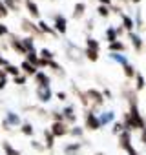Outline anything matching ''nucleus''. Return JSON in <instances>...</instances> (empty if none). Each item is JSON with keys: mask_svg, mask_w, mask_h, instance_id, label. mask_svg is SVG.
I'll list each match as a JSON object with an SVG mask.
<instances>
[{"mask_svg": "<svg viewBox=\"0 0 146 155\" xmlns=\"http://www.w3.org/2000/svg\"><path fill=\"white\" fill-rule=\"evenodd\" d=\"M9 15V9L4 6V2H2V0H0V18H6Z\"/></svg>", "mask_w": 146, "mask_h": 155, "instance_id": "de8ad7c7", "label": "nucleus"}, {"mask_svg": "<svg viewBox=\"0 0 146 155\" xmlns=\"http://www.w3.org/2000/svg\"><path fill=\"white\" fill-rule=\"evenodd\" d=\"M104 38H106V42H108V44H111V42H115V40H119V35H117V29H115L113 26H108V28L104 29Z\"/></svg>", "mask_w": 146, "mask_h": 155, "instance_id": "412c9836", "label": "nucleus"}, {"mask_svg": "<svg viewBox=\"0 0 146 155\" xmlns=\"http://www.w3.org/2000/svg\"><path fill=\"white\" fill-rule=\"evenodd\" d=\"M31 148H33L35 151H38V153L46 151V146H44V144H40V142H38V140H35V139L31 140Z\"/></svg>", "mask_w": 146, "mask_h": 155, "instance_id": "a18cd8bd", "label": "nucleus"}, {"mask_svg": "<svg viewBox=\"0 0 146 155\" xmlns=\"http://www.w3.org/2000/svg\"><path fill=\"white\" fill-rule=\"evenodd\" d=\"M9 28L6 26V24H2V22H0V38H4V37H9Z\"/></svg>", "mask_w": 146, "mask_h": 155, "instance_id": "49530a36", "label": "nucleus"}, {"mask_svg": "<svg viewBox=\"0 0 146 155\" xmlns=\"http://www.w3.org/2000/svg\"><path fill=\"white\" fill-rule=\"evenodd\" d=\"M38 29L42 31V35H49V37H53V38L58 37V33L53 29V26H48L46 20H38Z\"/></svg>", "mask_w": 146, "mask_h": 155, "instance_id": "6ab92c4d", "label": "nucleus"}, {"mask_svg": "<svg viewBox=\"0 0 146 155\" xmlns=\"http://www.w3.org/2000/svg\"><path fill=\"white\" fill-rule=\"evenodd\" d=\"M93 155H106V153H104V151H95Z\"/></svg>", "mask_w": 146, "mask_h": 155, "instance_id": "e2e57ef3", "label": "nucleus"}, {"mask_svg": "<svg viewBox=\"0 0 146 155\" xmlns=\"http://www.w3.org/2000/svg\"><path fill=\"white\" fill-rule=\"evenodd\" d=\"M133 81H135V86H133V88H135V91H137V93H139V91H142V90L146 88V79H144V75H142L141 71H137V73H135V79H133Z\"/></svg>", "mask_w": 146, "mask_h": 155, "instance_id": "5701e85b", "label": "nucleus"}, {"mask_svg": "<svg viewBox=\"0 0 146 155\" xmlns=\"http://www.w3.org/2000/svg\"><path fill=\"white\" fill-rule=\"evenodd\" d=\"M128 38L131 40V48L135 49V53H142V49H144V40H142V37H141L137 31H131V33H128Z\"/></svg>", "mask_w": 146, "mask_h": 155, "instance_id": "9d476101", "label": "nucleus"}, {"mask_svg": "<svg viewBox=\"0 0 146 155\" xmlns=\"http://www.w3.org/2000/svg\"><path fill=\"white\" fill-rule=\"evenodd\" d=\"M110 9H111V13H115V15H121V13H122V9H121V6H111Z\"/></svg>", "mask_w": 146, "mask_h": 155, "instance_id": "6e6d98bb", "label": "nucleus"}, {"mask_svg": "<svg viewBox=\"0 0 146 155\" xmlns=\"http://www.w3.org/2000/svg\"><path fill=\"white\" fill-rule=\"evenodd\" d=\"M35 40H37V38H33V37H29V35L22 38V44H24V48H26L28 53H29V51H35Z\"/></svg>", "mask_w": 146, "mask_h": 155, "instance_id": "f704fd0d", "label": "nucleus"}, {"mask_svg": "<svg viewBox=\"0 0 146 155\" xmlns=\"http://www.w3.org/2000/svg\"><path fill=\"white\" fill-rule=\"evenodd\" d=\"M62 115H64V122L71 128L77 124V113H75V106L73 104H68L62 108Z\"/></svg>", "mask_w": 146, "mask_h": 155, "instance_id": "1a4fd4ad", "label": "nucleus"}, {"mask_svg": "<svg viewBox=\"0 0 146 155\" xmlns=\"http://www.w3.org/2000/svg\"><path fill=\"white\" fill-rule=\"evenodd\" d=\"M130 2H133V4H141L142 0H130Z\"/></svg>", "mask_w": 146, "mask_h": 155, "instance_id": "680f3d73", "label": "nucleus"}, {"mask_svg": "<svg viewBox=\"0 0 146 155\" xmlns=\"http://www.w3.org/2000/svg\"><path fill=\"white\" fill-rule=\"evenodd\" d=\"M101 128H102V126H101L99 115L95 113L93 108H88V110L84 111V130H88V131H97V130H101Z\"/></svg>", "mask_w": 146, "mask_h": 155, "instance_id": "f257e3e1", "label": "nucleus"}, {"mask_svg": "<svg viewBox=\"0 0 146 155\" xmlns=\"http://www.w3.org/2000/svg\"><path fill=\"white\" fill-rule=\"evenodd\" d=\"M4 120L11 126V128H20V124H22V119H20V115L18 113H15V111H6V115H4Z\"/></svg>", "mask_w": 146, "mask_h": 155, "instance_id": "ddd939ff", "label": "nucleus"}, {"mask_svg": "<svg viewBox=\"0 0 146 155\" xmlns=\"http://www.w3.org/2000/svg\"><path fill=\"white\" fill-rule=\"evenodd\" d=\"M53 29L58 33V35H66L68 33V18L62 15V13H57L53 17Z\"/></svg>", "mask_w": 146, "mask_h": 155, "instance_id": "0eeeda50", "label": "nucleus"}, {"mask_svg": "<svg viewBox=\"0 0 146 155\" xmlns=\"http://www.w3.org/2000/svg\"><path fill=\"white\" fill-rule=\"evenodd\" d=\"M4 69H6L8 77H13V79H15V77H18V75L22 73V71H20V66H15V64H9V66H6Z\"/></svg>", "mask_w": 146, "mask_h": 155, "instance_id": "72a5a7b5", "label": "nucleus"}, {"mask_svg": "<svg viewBox=\"0 0 146 155\" xmlns=\"http://www.w3.org/2000/svg\"><path fill=\"white\" fill-rule=\"evenodd\" d=\"M115 29H117V35H119V37H122V35L126 33V29H124L122 26H119V28H115Z\"/></svg>", "mask_w": 146, "mask_h": 155, "instance_id": "13d9d810", "label": "nucleus"}, {"mask_svg": "<svg viewBox=\"0 0 146 155\" xmlns=\"http://www.w3.org/2000/svg\"><path fill=\"white\" fill-rule=\"evenodd\" d=\"M141 142L144 144V150H146V128L141 130Z\"/></svg>", "mask_w": 146, "mask_h": 155, "instance_id": "864d4df0", "label": "nucleus"}, {"mask_svg": "<svg viewBox=\"0 0 146 155\" xmlns=\"http://www.w3.org/2000/svg\"><path fill=\"white\" fill-rule=\"evenodd\" d=\"M38 57H40V58H46V60H55V53H53L51 49H48V48H42V49L38 51Z\"/></svg>", "mask_w": 146, "mask_h": 155, "instance_id": "58836bf2", "label": "nucleus"}, {"mask_svg": "<svg viewBox=\"0 0 146 155\" xmlns=\"http://www.w3.org/2000/svg\"><path fill=\"white\" fill-rule=\"evenodd\" d=\"M93 28H95L93 18H88V20H86V31H93Z\"/></svg>", "mask_w": 146, "mask_h": 155, "instance_id": "3c124183", "label": "nucleus"}, {"mask_svg": "<svg viewBox=\"0 0 146 155\" xmlns=\"http://www.w3.org/2000/svg\"><path fill=\"white\" fill-rule=\"evenodd\" d=\"M55 97H57V99H58L60 102L68 101V93H66V91H57V93H55Z\"/></svg>", "mask_w": 146, "mask_h": 155, "instance_id": "09e8293b", "label": "nucleus"}, {"mask_svg": "<svg viewBox=\"0 0 146 155\" xmlns=\"http://www.w3.org/2000/svg\"><path fill=\"white\" fill-rule=\"evenodd\" d=\"M119 17H121V22H122L121 26H122V28L126 29V33H131V31L135 29V22H133V18H131L130 15H126L124 11H122V13H121Z\"/></svg>", "mask_w": 146, "mask_h": 155, "instance_id": "f3484780", "label": "nucleus"}, {"mask_svg": "<svg viewBox=\"0 0 146 155\" xmlns=\"http://www.w3.org/2000/svg\"><path fill=\"white\" fill-rule=\"evenodd\" d=\"M84 57L90 62H97L99 60V51H95V49H84Z\"/></svg>", "mask_w": 146, "mask_h": 155, "instance_id": "ea45409f", "label": "nucleus"}, {"mask_svg": "<svg viewBox=\"0 0 146 155\" xmlns=\"http://www.w3.org/2000/svg\"><path fill=\"white\" fill-rule=\"evenodd\" d=\"M99 4H101V6H108V8H111V6H113V0H99Z\"/></svg>", "mask_w": 146, "mask_h": 155, "instance_id": "5fc2aeb1", "label": "nucleus"}, {"mask_svg": "<svg viewBox=\"0 0 146 155\" xmlns=\"http://www.w3.org/2000/svg\"><path fill=\"white\" fill-rule=\"evenodd\" d=\"M8 44H9V48H11L15 53L26 57L28 51H26V48H24V44H22V38H20L17 33H9V37H8Z\"/></svg>", "mask_w": 146, "mask_h": 155, "instance_id": "423d86ee", "label": "nucleus"}, {"mask_svg": "<svg viewBox=\"0 0 146 155\" xmlns=\"http://www.w3.org/2000/svg\"><path fill=\"white\" fill-rule=\"evenodd\" d=\"M9 64H11V62L2 55V51H0V68H6V66H9Z\"/></svg>", "mask_w": 146, "mask_h": 155, "instance_id": "8fccbe9b", "label": "nucleus"}, {"mask_svg": "<svg viewBox=\"0 0 146 155\" xmlns=\"http://www.w3.org/2000/svg\"><path fill=\"white\" fill-rule=\"evenodd\" d=\"M48 68H49V69H53V71H55L57 75H62V77L66 75L64 68H62V66H60V64H58L57 60H49V62H48Z\"/></svg>", "mask_w": 146, "mask_h": 155, "instance_id": "e433bc0d", "label": "nucleus"}, {"mask_svg": "<svg viewBox=\"0 0 146 155\" xmlns=\"http://www.w3.org/2000/svg\"><path fill=\"white\" fill-rule=\"evenodd\" d=\"M4 2V6L9 9V13L13 11V13H18L20 11V0H2Z\"/></svg>", "mask_w": 146, "mask_h": 155, "instance_id": "c85d7f7f", "label": "nucleus"}, {"mask_svg": "<svg viewBox=\"0 0 146 155\" xmlns=\"http://www.w3.org/2000/svg\"><path fill=\"white\" fill-rule=\"evenodd\" d=\"M110 58H111L113 62L121 64V66H126V64H128V58H126V55H122V53H110Z\"/></svg>", "mask_w": 146, "mask_h": 155, "instance_id": "c9c22d12", "label": "nucleus"}, {"mask_svg": "<svg viewBox=\"0 0 146 155\" xmlns=\"http://www.w3.org/2000/svg\"><path fill=\"white\" fill-rule=\"evenodd\" d=\"M119 148H121L122 151H128L130 148H133V144H131V131L124 130V131L119 135Z\"/></svg>", "mask_w": 146, "mask_h": 155, "instance_id": "9b49d317", "label": "nucleus"}, {"mask_svg": "<svg viewBox=\"0 0 146 155\" xmlns=\"http://www.w3.org/2000/svg\"><path fill=\"white\" fill-rule=\"evenodd\" d=\"M128 111H130V115H131V120H133V124H135V130H139V131L144 130V128H146V120H144V117H142L141 111H139V104L130 106Z\"/></svg>", "mask_w": 146, "mask_h": 155, "instance_id": "39448f33", "label": "nucleus"}, {"mask_svg": "<svg viewBox=\"0 0 146 155\" xmlns=\"http://www.w3.org/2000/svg\"><path fill=\"white\" fill-rule=\"evenodd\" d=\"M119 2H121V4H124V2H126V4H128V2H130V0H119Z\"/></svg>", "mask_w": 146, "mask_h": 155, "instance_id": "0e129e2a", "label": "nucleus"}, {"mask_svg": "<svg viewBox=\"0 0 146 155\" xmlns=\"http://www.w3.org/2000/svg\"><path fill=\"white\" fill-rule=\"evenodd\" d=\"M20 71H22V75H26V77H35L37 71H38V68L33 66V64H29L28 60H22V62H20Z\"/></svg>", "mask_w": 146, "mask_h": 155, "instance_id": "a211bd4d", "label": "nucleus"}, {"mask_svg": "<svg viewBox=\"0 0 146 155\" xmlns=\"http://www.w3.org/2000/svg\"><path fill=\"white\" fill-rule=\"evenodd\" d=\"M122 73H124V77H126V79L128 81H131V79H135V73H137V69L128 62L126 66H122Z\"/></svg>", "mask_w": 146, "mask_h": 155, "instance_id": "7c9ffc66", "label": "nucleus"}, {"mask_svg": "<svg viewBox=\"0 0 146 155\" xmlns=\"http://www.w3.org/2000/svg\"><path fill=\"white\" fill-rule=\"evenodd\" d=\"M49 117L53 119V122H64V115H62V111H58V110H53V111L49 113Z\"/></svg>", "mask_w": 146, "mask_h": 155, "instance_id": "37998d69", "label": "nucleus"}, {"mask_svg": "<svg viewBox=\"0 0 146 155\" xmlns=\"http://www.w3.org/2000/svg\"><path fill=\"white\" fill-rule=\"evenodd\" d=\"M26 82H28V77H26V75H22V73L13 79V84H17V86H26Z\"/></svg>", "mask_w": 146, "mask_h": 155, "instance_id": "c03bdc74", "label": "nucleus"}, {"mask_svg": "<svg viewBox=\"0 0 146 155\" xmlns=\"http://www.w3.org/2000/svg\"><path fill=\"white\" fill-rule=\"evenodd\" d=\"M97 15L102 17V18H108V17L111 15V9H110L108 6H101V4H99V8H97Z\"/></svg>", "mask_w": 146, "mask_h": 155, "instance_id": "a19ab883", "label": "nucleus"}, {"mask_svg": "<svg viewBox=\"0 0 146 155\" xmlns=\"http://www.w3.org/2000/svg\"><path fill=\"white\" fill-rule=\"evenodd\" d=\"M0 81H8V73L4 68H0Z\"/></svg>", "mask_w": 146, "mask_h": 155, "instance_id": "4d7b16f0", "label": "nucleus"}, {"mask_svg": "<svg viewBox=\"0 0 146 155\" xmlns=\"http://www.w3.org/2000/svg\"><path fill=\"white\" fill-rule=\"evenodd\" d=\"M126 153H128V155H139V151H137L135 148H130V150H128Z\"/></svg>", "mask_w": 146, "mask_h": 155, "instance_id": "bf43d9fd", "label": "nucleus"}, {"mask_svg": "<svg viewBox=\"0 0 146 155\" xmlns=\"http://www.w3.org/2000/svg\"><path fill=\"white\" fill-rule=\"evenodd\" d=\"M35 97L40 104H48L53 99V90L51 86H35Z\"/></svg>", "mask_w": 146, "mask_h": 155, "instance_id": "7ed1b4c3", "label": "nucleus"}, {"mask_svg": "<svg viewBox=\"0 0 146 155\" xmlns=\"http://www.w3.org/2000/svg\"><path fill=\"white\" fill-rule=\"evenodd\" d=\"M84 13H86V2H77L75 6H73V18L75 20H81L82 17H84Z\"/></svg>", "mask_w": 146, "mask_h": 155, "instance_id": "aec40b11", "label": "nucleus"}, {"mask_svg": "<svg viewBox=\"0 0 146 155\" xmlns=\"http://www.w3.org/2000/svg\"><path fill=\"white\" fill-rule=\"evenodd\" d=\"M99 120H101V126H108L115 120V113L113 111H102L99 115Z\"/></svg>", "mask_w": 146, "mask_h": 155, "instance_id": "b1692460", "label": "nucleus"}, {"mask_svg": "<svg viewBox=\"0 0 146 155\" xmlns=\"http://www.w3.org/2000/svg\"><path fill=\"white\" fill-rule=\"evenodd\" d=\"M108 51L110 53H124L126 51V44L122 40H115V42L108 44Z\"/></svg>", "mask_w": 146, "mask_h": 155, "instance_id": "4be33fe9", "label": "nucleus"}, {"mask_svg": "<svg viewBox=\"0 0 146 155\" xmlns=\"http://www.w3.org/2000/svg\"><path fill=\"white\" fill-rule=\"evenodd\" d=\"M26 4V9L29 13V18L31 20H38L40 18V9H38V4L35 2V0H24Z\"/></svg>", "mask_w": 146, "mask_h": 155, "instance_id": "f8f14e48", "label": "nucleus"}, {"mask_svg": "<svg viewBox=\"0 0 146 155\" xmlns=\"http://www.w3.org/2000/svg\"><path fill=\"white\" fill-rule=\"evenodd\" d=\"M71 91H73V93H75V97L79 99V102H81V104H82V106H84L86 110L90 108V99H88V95H86V91H82V90H81L79 86H75V84H71Z\"/></svg>", "mask_w": 146, "mask_h": 155, "instance_id": "4468645a", "label": "nucleus"}, {"mask_svg": "<svg viewBox=\"0 0 146 155\" xmlns=\"http://www.w3.org/2000/svg\"><path fill=\"white\" fill-rule=\"evenodd\" d=\"M18 131H20L22 135H26V137H33V135H35V128H33L31 122H22L20 128H18Z\"/></svg>", "mask_w": 146, "mask_h": 155, "instance_id": "393cba45", "label": "nucleus"}, {"mask_svg": "<svg viewBox=\"0 0 146 155\" xmlns=\"http://www.w3.org/2000/svg\"><path fill=\"white\" fill-rule=\"evenodd\" d=\"M44 146H46V150H51V148L55 146V137H53V133L49 131V128L44 130Z\"/></svg>", "mask_w": 146, "mask_h": 155, "instance_id": "bb28decb", "label": "nucleus"}, {"mask_svg": "<svg viewBox=\"0 0 146 155\" xmlns=\"http://www.w3.org/2000/svg\"><path fill=\"white\" fill-rule=\"evenodd\" d=\"M33 82H35L37 86H51V79H49V75H48L46 71H42V69H38V71H37V75L33 77Z\"/></svg>", "mask_w": 146, "mask_h": 155, "instance_id": "2eb2a0df", "label": "nucleus"}, {"mask_svg": "<svg viewBox=\"0 0 146 155\" xmlns=\"http://www.w3.org/2000/svg\"><path fill=\"white\" fill-rule=\"evenodd\" d=\"M6 86H8V81H0V91L6 90Z\"/></svg>", "mask_w": 146, "mask_h": 155, "instance_id": "052dcab7", "label": "nucleus"}, {"mask_svg": "<svg viewBox=\"0 0 146 155\" xmlns=\"http://www.w3.org/2000/svg\"><path fill=\"white\" fill-rule=\"evenodd\" d=\"M135 28L139 29V31H144V20H142V13H141V9H137L135 11Z\"/></svg>", "mask_w": 146, "mask_h": 155, "instance_id": "4c0bfd02", "label": "nucleus"}, {"mask_svg": "<svg viewBox=\"0 0 146 155\" xmlns=\"http://www.w3.org/2000/svg\"><path fill=\"white\" fill-rule=\"evenodd\" d=\"M20 29L22 31H26L29 37H33V38H42L44 35H42V31L38 29V24H35L31 18H22L20 20Z\"/></svg>", "mask_w": 146, "mask_h": 155, "instance_id": "f03ea898", "label": "nucleus"}, {"mask_svg": "<svg viewBox=\"0 0 146 155\" xmlns=\"http://www.w3.org/2000/svg\"><path fill=\"white\" fill-rule=\"evenodd\" d=\"M24 60H28L29 64H33V66H37V68H38V60H40V57H38V51L35 49V51H29V53H26Z\"/></svg>", "mask_w": 146, "mask_h": 155, "instance_id": "c756f323", "label": "nucleus"}, {"mask_svg": "<svg viewBox=\"0 0 146 155\" xmlns=\"http://www.w3.org/2000/svg\"><path fill=\"white\" fill-rule=\"evenodd\" d=\"M86 95H88V99H90V108H101L102 104H104V95H102V91H99V90H95V88H90V90H86Z\"/></svg>", "mask_w": 146, "mask_h": 155, "instance_id": "20e7f679", "label": "nucleus"}, {"mask_svg": "<svg viewBox=\"0 0 146 155\" xmlns=\"http://www.w3.org/2000/svg\"><path fill=\"white\" fill-rule=\"evenodd\" d=\"M82 142H84V140H82ZM82 142H69V144L62 146V153H64V155H79L81 148L84 146Z\"/></svg>", "mask_w": 146, "mask_h": 155, "instance_id": "dca6fc26", "label": "nucleus"}, {"mask_svg": "<svg viewBox=\"0 0 146 155\" xmlns=\"http://www.w3.org/2000/svg\"><path fill=\"white\" fill-rule=\"evenodd\" d=\"M49 131L53 133V137H55V139H62V137L69 135V126H68L66 122H51Z\"/></svg>", "mask_w": 146, "mask_h": 155, "instance_id": "6e6552de", "label": "nucleus"}, {"mask_svg": "<svg viewBox=\"0 0 146 155\" xmlns=\"http://www.w3.org/2000/svg\"><path fill=\"white\" fill-rule=\"evenodd\" d=\"M102 95H104V99H108V101H111V99H113V93H111L108 88H104V90H102Z\"/></svg>", "mask_w": 146, "mask_h": 155, "instance_id": "603ef678", "label": "nucleus"}, {"mask_svg": "<svg viewBox=\"0 0 146 155\" xmlns=\"http://www.w3.org/2000/svg\"><path fill=\"white\" fill-rule=\"evenodd\" d=\"M121 122L124 124V128H126L128 131H133V130H135V124H133V120H131L130 111H124V113H122V120H121Z\"/></svg>", "mask_w": 146, "mask_h": 155, "instance_id": "a878e982", "label": "nucleus"}, {"mask_svg": "<svg viewBox=\"0 0 146 155\" xmlns=\"http://www.w3.org/2000/svg\"><path fill=\"white\" fill-rule=\"evenodd\" d=\"M2 150H4V155H20V151H18L9 140H4V142H2Z\"/></svg>", "mask_w": 146, "mask_h": 155, "instance_id": "cd10ccee", "label": "nucleus"}, {"mask_svg": "<svg viewBox=\"0 0 146 155\" xmlns=\"http://www.w3.org/2000/svg\"><path fill=\"white\" fill-rule=\"evenodd\" d=\"M86 49H95V51H101V44H99V40L88 35V37H86Z\"/></svg>", "mask_w": 146, "mask_h": 155, "instance_id": "473e14b6", "label": "nucleus"}, {"mask_svg": "<svg viewBox=\"0 0 146 155\" xmlns=\"http://www.w3.org/2000/svg\"><path fill=\"white\" fill-rule=\"evenodd\" d=\"M84 131H86V130L81 128V126H77V124L69 128V135H71V137H75V139H84Z\"/></svg>", "mask_w": 146, "mask_h": 155, "instance_id": "2f4dec72", "label": "nucleus"}, {"mask_svg": "<svg viewBox=\"0 0 146 155\" xmlns=\"http://www.w3.org/2000/svg\"><path fill=\"white\" fill-rule=\"evenodd\" d=\"M124 130H126V128H124V124H122V122L119 120V122H113V128H111V133L119 137V135H121V133H122Z\"/></svg>", "mask_w": 146, "mask_h": 155, "instance_id": "79ce46f5", "label": "nucleus"}]
</instances>
